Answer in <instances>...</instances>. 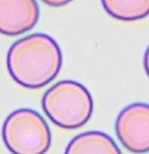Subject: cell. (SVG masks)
Segmentation results:
<instances>
[{
    "instance_id": "52a82bcc",
    "label": "cell",
    "mask_w": 149,
    "mask_h": 154,
    "mask_svg": "<svg viewBox=\"0 0 149 154\" xmlns=\"http://www.w3.org/2000/svg\"><path fill=\"white\" fill-rule=\"evenodd\" d=\"M105 11L119 21H139L149 15V0H100Z\"/></svg>"
},
{
    "instance_id": "5b68a950",
    "label": "cell",
    "mask_w": 149,
    "mask_h": 154,
    "mask_svg": "<svg viewBox=\"0 0 149 154\" xmlns=\"http://www.w3.org/2000/svg\"><path fill=\"white\" fill-rule=\"evenodd\" d=\"M38 20L36 0H0V31L3 35L25 33L36 25Z\"/></svg>"
},
{
    "instance_id": "9c48e42d",
    "label": "cell",
    "mask_w": 149,
    "mask_h": 154,
    "mask_svg": "<svg viewBox=\"0 0 149 154\" xmlns=\"http://www.w3.org/2000/svg\"><path fill=\"white\" fill-rule=\"evenodd\" d=\"M144 69H145L146 75L149 78V46L146 47L145 54H144Z\"/></svg>"
},
{
    "instance_id": "277c9868",
    "label": "cell",
    "mask_w": 149,
    "mask_h": 154,
    "mask_svg": "<svg viewBox=\"0 0 149 154\" xmlns=\"http://www.w3.org/2000/svg\"><path fill=\"white\" fill-rule=\"evenodd\" d=\"M116 135L130 153L149 151V104L132 103L124 107L116 118Z\"/></svg>"
},
{
    "instance_id": "ba28073f",
    "label": "cell",
    "mask_w": 149,
    "mask_h": 154,
    "mask_svg": "<svg viewBox=\"0 0 149 154\" xmlns=\"http://www.w3.org/2000/svg\"><path fill=\"white\" fill-rule=\"evenodd\" d=\"M42 2L49 7H63L65 4L71 3L73 0H42Z\"/></svg>"
},
{
    "instance_id": "6da1fadb",
    "label": "cell",
    "mask_w": 149,
    "mask_h": 154,
    "mask_svg": "<svg viewBox=\"0 0 149 154\" xmlns=\"http://www.w3.org/2000/svg\"><path fill=\"white\" fill-rule=\"evenodd\" d=\"M63 54L59 43L46 33H32L15 40L7 53V69L14 82L39 89L59 75Z\"/></svg>"
},
{
    "instance_id": "3957f363",
    "label": "cell",
    "mask_w": 149,
    "mask_h": 154,
    "mask_svg": "<svg viewBox=\"0 0 149 154\" xmlns=\"http://www.w3.org/2000/svg\"><path fill=\"white\" fill-rule=\"evenodd\" d=\"M2 137L11 154H46L52 146L47 122L32 108H18L8 114L3 122Z\"/></svg>"
},
{
    "instance_id": "7a4b0ae2",
    "label": "cell",
    "mask_w": 149,
    "mask_h": 154,
    "mask_svg": "<svg viewBox=\"0 0 149 154\" xmlns=\"http://www.w3.org/2000/svg\"><path fill=\"white\" fill-rule=\"evenodd\" d=\"M42 108L55 125L62 129H78L92 117L94 100L82 83L65 79L55 83L42 96Z\"/></svg>"
},
{
    "instance_id": "8992f818",
    "label": "cell",
    "mask_w": 149,
    "mask_h": 154,
    "mask_svg": "<svg viewBox=\"0 0 149 154\" xmlns=\"http://www.w3.org/2000/svg\"><path fill=\"white\" fill-rule=\"evenodd\" d=\"M64 154H121V150L110 135L100 131H89L70 140Z\"/></svg>"
}]
</instances>
